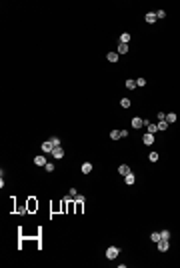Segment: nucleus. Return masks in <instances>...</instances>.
Returning <instances> with one entry per match:
<instances>
[{
    "label": "nucleus",
    "instance_id": "9d476101",
    "mask_svg": "<svg viewBox=\"0 0 180 268\" xmlns=\"http://www.w3.org/2000/svg\"><path fill=\"white\" fill-rule=\"evenodd\" d=\"M52 156H54V158H62V156H64V150H62L60 146H56V148L52 150Z\"/></svg>",
    "mask_w": 180,
    "mask_h": 268
},
{
    "label": "nucleus",
    "instance_id": "423d86ee",
    "mask_svg": "<svg viewBox=\"0 0 180 268\" xmlns=\"http://www.w3.org/2000/svg\"><path fill=\"white\" fill-rule=\"evenodd\" d=\"M156 246H158V250H160V252H166V250L170 248V242H168V240H160Z\"/></svg>",
    "mask_w": 180,
    "mask_h": 268
},
{
    "label": "nucleus",
    "instance_id": "aec40b11",
    "mask_svg": "<svg viewBox=\"0 0 180 268\" xmlns=\"http://www.w3.org/2000/svg\"><path fill=\"white\" fill-rule=\"evenodd\" d=\"M120 106H122V108H130V98H122V100H120Z\"/></svg>",
    "mask_w": 180,
    "mask_h": 268
},
{
    "label": "nucleus",
    "instance_id": "39448f33",
    "mask_svg": "<svg viewBox=\"0 0 180 268\" xmlns=\"http://www.w3.org/2000/svg\"><path fill=\"white\" fill-rule=\"evenodd\" d=\"M34 164H36V166H46V158L42 156V154H36V156H34Z\"/></svg>",
    "mask_w": 180,
    "mask_h": 268
},
{
    "label": "nucleus",
    "instance_id": "5701e85b",
    "mask_svg": "<svg viewBox=\"0 0 180 268\" xmlns=\"http://www.w3.org/2000/svg\"><path fill=\"white\" fill-rule=\"evenodd\" d=\"M148 158H150V162H156L160 156H158V152H150V154H148Z\"/></svg>",
    "mask_w": 180,
    "mask_h": 268
},
{
    "label": "nucleus",
    "instance_id": "f03ea898",
    "mask_svg": "<svg viewBox=\"0 0 180 268\" xmlns=\"http://www.w3.org/2000/svg\"><path fill=\"white\" fill-rule=\"evenodd\" d=\"M42 152H46V154H52V150H54V146H52V142L50 140H46V142H42Z\"/></svg>",
    "mask_w": 180,
    "mask_h": 268
},
{
    "label": "nucleus",
    "instance_id": "a211bd4d",
    "mask_svg": "<svg viewBox=\"0 0 180 268\" xmlns=\"http://www.w3.org/2000/svg\"><path fill=\"white\" fill-rule=\"evenodd\" d=\"M166 128H168V122H166V120H158V130H162V132H164Z\"/></svg>",
    "mask_w": 180,
    "mask_h": 268
},
{
    "label": "nucleus",
    "instance_id": "6ab92c4d",
    "mask_svg": "<svg viewBox=\"0 0 180 268\" xmlns=\"http://www.w3.org/2000/svg\"><path fill=\"white\" fill-rule=\"evenodd\" d=\"M166 122H168V124L176 122V114H174V112H170V114H166Z\"/></svg>",
    "mask_w": 180,
    "mask_h": 268
},
{
    "label": "nucleus",
    "instance_id": "393cba45",
    "mask_svg": "<svg viewBox=\"0 0 180 268\" xmlns=\"http://www.w3.org/2000/svg\"><path fill=\"white\" fill-rule=\"evenodd\" d=\"M50 142H52V146H54V148H56V146H60V140H58L56 136H52V138H50Z\"/></svg>",
    "mask_w": 180,
    "mask_h": 268
},
{
    "label": "nucleus",
    "instance_id": "0eeeda50",
    "mask_svg": "<svg viewBox=\"0 0 180 268\" xmlns=\"http://www.w3.org/2000/svg\"><path fill=\"white\" fill-rule=\"evenodd\" d=\"M144 20H146L148 24H154V22L158 20V18H156V12H148L146 16H144Z\"/></svg>",
    "mask_w": 180,
    "mask_h": 268
},
{
    "label": "nucleus",
    "instance_id": "4be33fe9",
    "mask_svg": "<svg viewBox=\"0 0 180 268\" xmlns=\"http://www.w3.org/2000/svg\"><path fill=\"white\" fill-rule=\"evenodd\" d=\"M160 236H162V240H168L170 238V230H160Z\"/></svg>",
    "mask_w": 180,
    "mask_h": 268
},
{
    "label": "nucleus",
    "instance_id": "bb28decb",
    "mask_svg": "<svg viewBox=\"0 0 180 268\" xmlns=\"http://www.w3.org/2000/svg\"><path fill=\"white\" fill-rule=\"evenodd\" d=\"M164 16H166V12H164V10H158L156 12V18H164Z\"/></svg>",
    "mask_w": 180,
    "mask_h": 268
},
{
    "label": "nucleus",
    "instance_id": "f3484780",
    "mask_svg": "<svg viewBox=\"0 0 180 268\" xmlns=\"http://www.w3.org/2000/svg\"><path fill=\"white\" fill-rule=\"evenodd\" d=\"M126 52H128V44H122V42H120V44H118V54H126Z\"/></svg>",
    "mask_w": 180,
    "mask_h": 268
},
{
    "label": "nucleus",
    "instance_id": "4468645a",
    "mask_svg": "<svg viewBox=\"0 0 180 268\" xmlns=\"http://www.w3.org/2000/svg\"><path fill=\"white\" fill-rule=\"evenodd\" d=\"M150 240H152L154 244H158V242L162 240V236H160V232H152V234H150Z\"/></svg>",
    "mask_w": 180,
    "mask_h": 268
},
{
    "label": "nucleus",
    "instance_id": "6e6552de",
    "mask_svg": "<svg viewBox=\"0 0 180 268\" xmlns=\"http://www.w3.org/2000/svg\"><path fill=\"white\" fill-rule=\"evenodd\" d=\"M142 126H144V120L138 118V116H134V118H132V128H142Z\"/></svg>",
    "mask_w": 180,
    "mask_h": 268
},
{
    "label": "nucleus",
    "instance_id": "f257e3e1",
    "mask_svg": "<svg viewBox=\"0 0 180 268\" xmlns=\"http://www.w3.org/2000/svg\"><path fill=\"white\" fill-rule=\"evenodd\" d=\"M118 254H120V248H116V246H108V248H106V258H108V260H114Z\"/></svg>",
    "mask_w": 180,
    "mask_h": 268
},
{
    "label": "nucleus",
    "instance_id": "ddd939ff",
    "mask_svg": "<svg viewBox=\"0 0 180 268\" xmlns=\"http://www.w3.org/2000/svg\"><path fill=\"white\" fill-rule=\"evenodd\" d=\"M106 60H108V62H118V54H116V52H108V54H106Z\"/></svg>",
    "mask_w": 180,
    "mask_h": 268
},
{
    "label": "nucleus",
    "instance_id": "dca6fc26",
    "mask_svg": "<svg viewBox=\"0 0 180 268\" xmlns=\"http://www.w3.org/2000/svg\"><path fill=\"white\" fill-rule=\"evenodd\" d=\"M126 88H128V90H134V88H138V86H136V80L128 78V80H126Z\"/></svg>",
    "mask_w": 180,
    "mask_h": 268
},
{
    "label": "nucleus",
    "instance_id": "2eb2a0df",
    "mask_svg": "<svg viewBox=\"0 0 180 268\" xmlns=\"http://www.w3.org/2000/svg\"><path fill=\"white\" fill-rule=\"evenodd\" d=\"M118 172H120L122 176H126V174H130V166H126V164H122V166H118Z\"/></svg>",
    "mask_w": 180,
    "mask_h": 268
},
{
    "label": "nucleus",
    "instance_id": "20e7f679",
    "mask_svg": "<svg viewBox=\"0 0 180 268\" xmlns=\"http://www.w3.org/2000/svg\"><path fill=\"white\" fill-rule=\"evenodd\" d=\"M142 142L146 146H150V144H154V134H150V132H146L144 136H142Z\"/></svg>",
    "mask_w": 180,
    "mask_h": 268
},
{
    "label": "nucleus",
    "instance_id": "9b49d317",
    "mask_svg": "<svg viewBox=\"0 0 180 268\" xmlns=\"http://www.w3.org/2000/svg\"><path fill=\"white\" fill-rule=\"evenodd\" d=\"M80 170H82V174H88V172H92V164H90V162H84V164L80 166Z\"/></svg>",
    "mask_w": 180,
    "mask_h": 268
},
{
    "label": "nucleus",
    "instance_id": "7ed1b4c3",
    "mask_svg": "<svg viewBox=\"0 0 180 268\" xmlns=\"http://www.w3.org/2000/svg\"><path fill=\"white\" fill-rule=\"evenodd\" d=\"M144 126L148 128V132H150V134H156V132H158V124H154V122H148V120H144Z\"/></svg>",
    "mask_w": 180,
    "mask_h": 268
},
{
    "label": "nucleus",
    "instance_id": "f8f14e48",
    "mask_svg": "<svg viewBox=\"0 0 180 268\" xmlns=\"http://www.w3.org/2000/svg\"><path fill=\"white\" fill-rule=\"evenodd\" d=\"M134 174H132V172H130V174H126V176H124V182H126V184H128V186H132V184H134Z\"/></svg>",
    "mask_w": 180,
    "mask_h": 268
},
{
    "label": "nucleus",
    "instance_id": "a878e982",
    "mask_svg": "<svg viewBox=\"0 0 180 268\" xmlns=\"http://www.w3.org/2000/svg\"><path fill=\"white\" fill-rule=\"evenodd\" d=\"M144 84H146V80H144V78H138V80H136V86H144Z\"/></svg>",
    "mask_w": 180,
    "mask_h": 268
},
{
    "label": "nucleus",
    "instance_id": "1a4fd4ad",
    "mask_svg": "<svg viewBox=\"0 0 180 268\" xmlns=\"http://www.w3.org/2000/svg\"><path fill=\"white\" fill-rule=\"evenodd\" d=\"M130 40H132V36H130L128 32H122V34H120V42H122V44H128Z\"/></svg>",
    "mask_w": 180,
    "mask_h": 268
},
{
    "label": "nucleus",
    "instance_id": "b1692460",
    "mask_svg": "<svg viewBox=\"0 0 180 268\" xmlns=\"http://www.w3.org/2000/svg\"><path fill=\"white\" fill-rule=\"evenodd\" d=\"M44 170H46V172H52V170H54V164H52V162H46Z\"/></svg>",
    "mask_w": 180,
    "mask_h": 268
},
{
    "label": "nucleus",
    "instance_id": "412c9836",
    "mask_svg": "<svg viewBox=\"0 0 180 268\" xmlns=\"http://www.w3.org/2000/svg\"><path fill=\"white\" fill-rule=\"evenodd\" d=\"M110 138H112V140H118V138H122V136H120V130H112V132H110Z\"/></svg>",
    "mask_w": 180,
    "mask_h": 268
}]
</instances>
